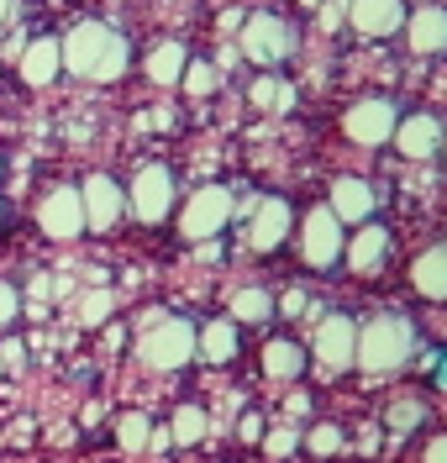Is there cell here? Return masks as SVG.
<instances>
[{
    "label": "cell",
    "instance_id": "1",
    "mask_svg": "<svg viewBox=\"0 0 447 463\" xmlns=\"http://www.w3.org/2000/svg\"><path fill=\"white\" fill-rule=\"evenodd\" d=\"M59 48H63V69H69V74L100 80V85L121 80L126 63H132L126 37H121L116 27H106V22H79V27H69L59 37Z\"/></svg>",
    "mask_w": 447,
    "mask_h": 463
},
{
    "label": "cell",
    "instance_id": "2",
    "mask_svg": "<svg viewBox=\"0 0 447 463\" xmlns=\"http://www.w3.org/2000/svg\"><path fill=\"white\" fill-rule=\"evenodd\" d=\"M411 353H416V326L405 317H374L368 326H358L353 364H363L368 374H395Z\"/></svg>",
    "mask_w": 447,
    "mask_h": 463
},
{
    "label": "cell",
    "instance_id": "3",
    "mask_svg": "<svg viewBox=\"0 0 447 463\" xmlns=\"http://www.w3.org/2000/svg\"><path fill=\"white\" fill-rule=\"evenodd\" d=\"M232 211H237V201H232V190H221V184H200L190 201H184V216H179V232L190 237V242H210L216 232L232 222Z\"/></svg>",
    "mask_w": 447,
    "mask_h": 463
},
{
    "label": "cell",
    "instance_id": "4",
    "mask_svg": "<svg viewBox=\"0 0 447 463\" xmlns=\"http://www.w3.org/2000/svg\"><path fill=\"white\" fill-rule=\"evenodd\" d=\"M137 353H143L148 369H179V364L195 358V326L179 317L153 321L148 332H143V343H137Z\"/></svg>",
    "mask_w": 447,
    "mask_h": 463
},
{
    "label": "cell",
    "instance_id": "5",
    "mask_svg": "<svg viewBox=\"0 0 447 463\" xmlns=\"http://www.w3.org/2000/svg\"><path fill=\"white\" fill-rule=\"evenodd\" d=\"M126 205H132L137 222H163L174 211V174L163 164H143L137 179H132V190H126Z\"/></svg>",
    "mask_w": 447,
    "mask_h": 463
},
{
    "label": "cell",
    "instance_id": "6",
    "mask_svg": "<svg viewBox=\"0 0 447 463\" xmlns=\"http://www.w3.org/2000/svg\"><path fill=\"white\" fill-rule=\"evenodd\" d=\"M300 248H305V263H311V269H331V263L342 259L348 237H342V222L331 216V205H316V211H305Z\"/></svg>",
    "mask_w": 447,
    "mask_h": 463
},
{
    "label": "cell",
    "instance_id": "7",
    "mask_svg": "<svg viewBox=\"0 0 447 463\" xmlns=\"http://www.w3.org/2000/svg\"><path fill=\"white\" fill-rule=\"evenodd\" d=\"M290 48H295V32L284 27L279 16L258 11V16H247V22H242V53L253 58V63H284Z\"/></svg>",
    "mask_w": 447,
    "mask_h": 463
},
{
    "label": "cell",
    "instance_id": "8",
    "mask_svg": "<svg viewBox=\"0 0 447 463\" xmlns=\"http://www.w3.org/2000/svg\"><path fill=\"white\" fill-rule=\"evenodd\" d=\"M395 121H400V111L389 106V100H358V106H348V116H342V132L353 137L358 147H379L395 137Z\"/></svg>",
    "mask_w": 447,
    "mask_h": 463
},
{
    "label": "cell",
    "instance_id": "9",
    "mask_svg": "<svg viewBox=\"0 0 447 463\" xmlns=\"http://www.w3.org/2000/svg\"><path fill=\"white\" fill-rule=\"evenodd\" d=\"M37 227L48 232L53 242H69V237H79L85 232V201H79V190H53L48 201L37 205Z\"/></svg>",
    "mask_w": 447,
    "mask_h": 463
},
{
    "label": "cell",
    "instance_id": "10",
    "mask_svg": "<svg viewBox=\"0 0 447 463\" xmlns=\"http://www.w3.org/2000/svg\"><path fill=\"white\" fill-rule=\"evenodd\" d=\"M79 201H85V227H95V232H111L121 222V211H126L121 184L111 174H89L85 184H79Z\"/></svg>",
    "mask_w": 447,
    "mask_h": 463
},
{
    "label": "cell",
    "instance_id": "11",
    "mask_svg": "<svg viewBox=\"0 0 447 463\" xmlns=\"http://www.w3.org/2000/svg\"><path fill=\"white\" fill-rule=\"evenodd\" d=\"M353 347H358L353 317H321V326H316V364L327 374H342L353 364Z\"/></svg>",
    "mask_w": 447,
    "mask_h": 463
},
{
    "label": "cell",
    "instance_id": "12",
    "mask_svg": "<svg viewBox=\"0 0 447 463\" xmlns=\"http://www.w3.org/2000/svg\"><path fill=\"white\" fill-rule=\"evenodd\" d=\"M442 121H437V116H426V111H416V116H400V121H395V137H389V143L400 147V153H405V158H437V147H442Z\"/></svg>",
    "mask_w": 447,
    "mask_h": 463
},
{
    "label": "cell",
    "instance_id": "13",
    "mask_svg": "<svg viewBox=\"0 0 447 463\" xmlns=\"http://www.w3.org/2000/svg\"><path fill=\"white\" fill-rule=\"evenodd\" d=\"M348 22L363 37H389L405 27V0H348Z\"/></svg>",
    "mask_w": 447,
    "mask_h": 463
},
{
    "label": "cell",
    "instance_id": "14",
    "mask_svg": "<svg viewBox=\"0 0 447 463\" xmlns=\"http://www.w3.org/2000/svg\"><path fill=\"white\" fill-rule=\"evenodd\" d=\"M290 237V205L264 195V201L253 205V222H247V242L258 248V253H274L279 242Z\"/></svg>",
    "mask_w": 447,
    "mask_h": 463
},
{
    "label": "cell",
    "instance_id": "15",
    "mask_svg": "<svg viewBox=\"0 0 447 463\" xmlns=\"http://www.w3.org/2000/svg\"><path fill=\"white\" fill-rule=\"evenodd\" d=\"M342 259L353 263L358 274H374V269H385V259H389V232L379 227V222H363V227H358V237H348Z\"/></svg>",
    "mask_w": 447,
    "mask_h": 463
},
{
    "label": "cell",
    "instance_id": "16",
    "mask_svg": "<svg viewBox=\"0 0 447 463\" xmlns=\"http://www.w3.org/2000/svg\"><path fill=\"white\" fill-rule=\"evenodd\" d=\"M331 216H337V222H358V227H363V222H368V216H374V184H363V179H353V174H348V179H337V184H331Z\"/></svg>",
    "mask_w": 447,
    "mask_h": 463
},
{
    "label": "cell",
    "instance_id": "17",
    "mask_svg": "<svg viewBox=\"0 0 447 463\" xmlns=\"http://www.w3.org/2000/svg\"><path fill=\"white\" fill-rule=\"evenodd\" d=\"M405 43L411 53H447V11L442 5H421L405 22Z\"/></svg>",
    "mask_w": 447,
    "mask_h": 463
},
{
    "label": "cell",
    "instance_id": "18",
    "mask_svg": "<svg viewBox=\"0 0 447 463\" xmlns=\"http://www.w3.org/2000/svg\"><path fill=\"white\" fill-rule=\"evenodd\" d=\"M63 69V48L59 37H37V43H27L22 48V80L27 85H53Z\"/></svg>",
    "mask_w": 447,
    "mask_h": 463
},
{
    "label": "cell",
    "instance_id": "19",
    "mask_svg": "<svg viewBox=\"0 0 447 463\" xmlns=\"http://www.w3.org/2000/svg\"><path fill=\"white\" fill-rule=\"evenodd\" d=\"M264 374L274 379V384H295V379L305 374V347H300L295 337L264 343Z\"/></svg>",
    "mask_w": 447,
    "mask_h": 463
},
{
    "label": "cell",
    "instance_id": "20",
    "mask_svg": "<svg viewBox=\"0 0 447 463\" xmlns=\"http://www.w3.org/2000/svg\"><path fill=\"white\" fill-rule=\"evenodd\" d=\"M411 285H416L426 300H447V242L426 248V253L411 263Z\"/></svg>",
    "mask_w": 447,
    "mask_h": 463
},
{
    "label": "cell",
    "instance_id": "21",
    "mask_svg": "<svg viewBox=\"0 0 447 463\" xmlns=\"http://www.w3.org/2000/svg\"><path fill=\"white\" fill-rule=\"evenodd\" d=\"M195 353L206 364H232L237 358V321H210L206 332H195Z\"/></svg>",
    "mask_w": 447,
    "mask_h": 463
},
{
    "label": "cell",
    "instance_id": "22",
    "mask_svg": "<svg viewBox=\"0 0 447 463\" xmlns=\"http://www.w3.org/2000/svg\"><path fill=\"white\" fill-rule=\"evenodd\" d=\"M184 63H190V53H184V43H158L148 53V80L153 85H179V74H184Z\"/></svg>",
    "mask_w": 447,
    "mask_h": 463
},
{
    "label": "cell",
    "instance_id": "23",
    "mask_svg": "<svg viewBox=\"0 0 447 463\" xmlns=\"http://www.w3.org/2000/svg\"><path fill=\"white\" fill-rule=\"evenodd\" d=\"M247 100H253L258 111H290V106H295V90H290V80H279V74H264V80H253Z\"/></svg>",
    "mask_w": 447,
    "mask_h": 463
},
{
    "label": "cell",
    "instance_id": "24",
    "mask_svg": "<svg viewBox=\"0 0 447 463\" xmlns=\"http://www.w3.org/2000/svg\"><path fill=\"white\" fill-rule=\"evenodd\" d=\"M268 317H274V295L268 289L247 285L232 295V321H268Z\"/></svg>",
    "mask_w": 447,
    "mask_h": 463
},
{
    "label": "cell",
    "instance_id": "25",
    "mask_svg": "<svg viewBox=\"0 0 447 463\" xmlns=\"http://www.w3.org/2000/svg\"><path fill=\"white\" fill-rule=\"evenodd\" d=\"M179 85H184V95H216L221 90V69L206 63V58H190L184 74H179Z\"/></svg>",
    "mask_w": 447,
    "mask_h": 463
},
{
    "label": "cell",
    "instance_id": "26",
    "mask_svg": "<svg viewBox=\"0 0 447 463\" xmlns=\"http://www.w3.org/2000/svg\"><path fill=\"white\" fill-rule=\"evenodd\" d=\"M169 437H174L179 448H195V442L206 437V411H200V405H184V411H174V427H169Z\"/></svg>",
    "mask_w": 447,
    "mask_h": 463
},
{
    "label": "cell",
    "instance_id": "27",
    "mask_svg": "<svg viewBox=\"0 0 447 463\" xmlns=\"http://www.w3.org/2000/svg\"><path fill=\"white\" fill-rule=\"evenodd\" d=\"M148 437H153V421L143 416V411H126V416H116V442L126 448V453L148 448Z\"/></svg>",
    "mask_w": 447,
    "mask_h": 463
},
{
    "label": "cell",
    "instance_id": "28",
    "mask_svg": "<svg viewBox=\"0 0 447 463\" xmlns=\"http://www.w3.org/2000/svg\"><path fill=\"white\" fill-rule=\"evenodd\" d=\"M421 421H426V405H421V401H395V405H389V416H385L389 432H416Z\"/></svg>",
    "mask_w": 447,
    "mask_h": 463
},
{
    "label": "cell",
    "instance_id": "29",
    "mask_svg": "<svg viewBox=\"0 0 447 463\" xmlns=\"http://www.w3.org/2000/svg\"><path fill=\"white\" fill-rule=\"evenodd\" d=\"M111 289H89L85 300H79V326H100V321L111 317Z\"/></svg>",
    "mask_w": 447,
    "mask_h": 463
},
{
    "label": "cell",
    "instance_id": "30",
    "mask_svg": "<svg viewBox=\"0 0 447 463\" xmlns=\"http://www.w3.org/2000/svg\"><path fill=\"white\" fill-rule=\"evenodd\" d=\"M264 448H268V458H290L300 448V432L295 427H274V432H264Z\"/></svg>",
    "mask_w": 447,
    "mask_h": 463
},
{
    "label": "cell",
    "instance_id": "31",
    "mask_svg": "<svg viewBox=\"0 0 447 463\" xmlns=\"http://www.w3.org/2000/svg\"><path fill=\"white\" fill-rule=\"evenodd\" d=\"M305 442H311V453H321V458H327V453H337V448H342V427L321 421V427H316V432L305 437Z\"/></svg>",
    "mask_w": 447,
    "mask_h": 463
},
{
    "label": "cell",
    "instance_id": "32",
    "mask_svg": "<svg viewBox=\"0 0 447 463\" xmlns=\"http://www.w3.org/2000/svg\"><path fill=\"white\" fill-rule=\"evenodd\" d=\"M16 311H22V295H16V285H5V279H0V332L16 321Z\"/></svg>",
    "mask_w": 447,
    "mask_h": 463
},
{
    "label": "cell",
    "instance_id": "33",
    "mask_svg": "<svg viewBox=\"0 0 447 463\" xmlns=\"http://www.w3.org/2000/svg\"><path fill=\"white\" fill-rule=\"evenodd\" d=\"M237 432H242V442H264V416H258V411H247V416L237 421Z\"/></svg>",
    "mask_w": 447,
    "mask_h": 463
},
{
    "label": "cell",
    "instance_id": "34",
    "mask_svg": "<svg viewBox=\"0 0 447 463\" xmlns=\"http://www.w3.org/2000/svg\"><path fill=\"white\" fill-rule=\"evenodd\" d=\"M342 16H348V0H327V5H321V27H327V32H337Z\"/></svg>",
    "mask_w": 447,
    "mask_h": 463
},
{
    "label": "cell",
    "instance_id": "35",
    "mask_svg": "<svg viewBox=\"0 0 447 463\" xmlns=\"http://www.w3.org/2000/svg\"><path fill=\"white\" fill-rule=\"evenodd\" d=\"M22 364V343H0V369H16Z\"/></svg>",
    "mask_w": 447,
    "mask_h": 463
},
{
    "label": "cell",
    "instance_id": "36",
    "mask_svg": "<svg viewBox=\"0 0 447 463\" xmlns=\"http://www.w3.org/2000/svg\"><path fill=\"white\" fill-rule=\"evenodd\" d=\"M426 463H447V432L426 442Z\"/></svg>",
    "mask_w": 447,
    "mask_h": 463
},
{
    "label": "cell",
    "instance_id": "37",
    "mask_svg": "<svg viewBox=\"0 0 447 463\" xmlns=\"http://www.w3.org/2000/svg\"><path fill=\"white\" fill-rule=\"evenodd\" d=\"M279 311H284V317H300V311H305V295H300V289H290V295L279 300Z\"/></svg>",
    "mask_w": 447,
    "mask_h": 463
},
{
    "label": "cell",
    "instance_id": "38",
    "mask_svg": "<svg viewBox=\"0 0 447 463\" xmlns=\"http://www.w3.org/2000/svg\"><path fill=\"white\" fill-rule=\"evenodd\" d=\"M11 11H16V0H0V22H11Z\"/></svg>",
    "mask_w": 447,
    "mask_h": 463
},
{
    "label": "cell",
    "instance_id": "39",
    "mask_svg": "<svg viewBox=\"0 0 447 463\" xmlns=\"http://www.w3.org/2000/svg\"><path fill=\"white\" fill-rule=\"evenodd\" d=\"M437 384H442V390H447V358H442V364H437Z\"/></svg>",
    "mask_w": 447,
    "mask_h": 463
},
{
    "label": "cell",
    "instance_id": "40",
    "mask_svg": "<svg viewBox=\"0 0 447 463\" xmlns=\"http://www.w3.org/2000/svg\"><path fill=\"white\" fill-rule=\"evenodd\" d=\"M442 147H447V137H442Z\"/></svg>",
    "mask_w": 447,
    "mask_h": 463
}]
</instances>
